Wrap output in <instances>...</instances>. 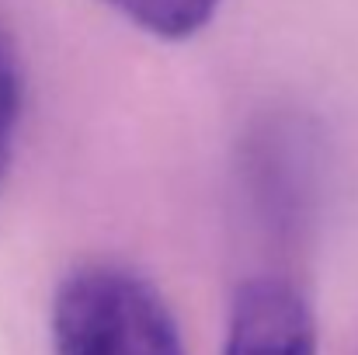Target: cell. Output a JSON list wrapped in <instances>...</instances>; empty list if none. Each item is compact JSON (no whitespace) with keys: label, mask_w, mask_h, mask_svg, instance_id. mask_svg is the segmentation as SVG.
I'll return each instance as SVG.
<instances>
[{"label":"cell","mask_w":358,"mask_h":355,"mask_svg":"<svg viewBox=\"0 0 358 355\" xmlns=\"http://www.w3.org/2000/svg\"><path fill=\"white\" fill-rule=\"evenodd\" d=\"M223 355H317L310 300L278 275L247 279L234 296Z\"/></svg>","instance_id":"2"},{"label":"cell","mask_w":358,"mask_h":355,"mask_svg":"<svg viewBox=\"0 0 358 355\" xmlns=\"http://www.w3.org/2000/svg\"><path fill=\"white\" fill-rule=\"evenodd\" d=\"M52 355H185V342L150 279L91 261L56 286Z\"/></svg>","instance_id":"1"},{"label":"cell","mask_w":358,"mask_h":355,"mask_svg":"<svg viewBox=\"0 0 358 355\" xmlns=\"http://www.w3.org/2000/svg\"><path fill=\"white\" fill-rule=\"evenodd\" d=\"M17 118H21V70H17L14 49L0 35V178H3L10 150H14Z\"/></svg>","instance_id":"4"},{"label":"cell","mask_w":358,"mask_h":355,"mask_svg":"<svg viewBox=\"0 0 358 355\" xmlns=\"http://www.w3.org/2000/svg\"><path fill=\"white\" fill-rule=\"evenodd\" d=\"M119 18L160 42H185L199 35L223 7V0H101Z\"/></svg>","instance_id":"3"}]
</instances>
